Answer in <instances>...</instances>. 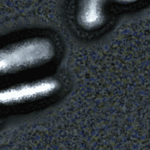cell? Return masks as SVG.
<instances>
[{
  "label": "cell",
  "instance_id": "obj_1",
  "mask_svg": "<svg viewBox=\"0 0 150 150\" xmlns=\"http://www.w3.org/2000/svg\"><path fill=\"white\" fill-rule=\"evenodd\" d=\"M56 47L50 38L32 36L0 47V77L23 74L54 60Z\"/></svg>",
  "mask_w": 150,
  "mask_h": 150
},
{
  "label": "cell",
  "instance_id": "obj_2",
  "mask_svg": "<svg viewBox=\"0 0 150 150\" xmlns=\"http://www.w3.org/2000/svg\"><path fill=\"white\" fill-rule=\"evenodd\" d=\"M60 82L52 76L26 80L0 88V105L11 107L37 102L55 94Z\"/></svg>",
  "mask_w": 150,
  "mask_h": 150
},
{
  "label": "cell",
  "instance_id": "obj_3",
  "mask_svg": "<svg viewBox=\"0 0 150 150\" xmlns=\"http://www.w3.org/2000/svg\"><path fill=\"white\" fill-rule=\"evenodd\" d=\"M76 20L85 30H95L101 27L106 20L105 2L84 1L79 4Z\"/></svg>",
  "mask_w": 150,
  "mask_h": 150
}]
</instances>
